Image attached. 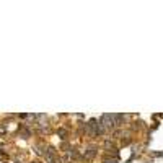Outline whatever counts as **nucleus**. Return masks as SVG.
Masks as SVG:
<instances>
[{
	"label": "nucleus",
	"instance_id": "1",
	"mask_svg": "<svg viewBox=\"0 0 163 163\" xmlns=\"http://www.w3.org/2000/svg\"><path fill=\"white\" fill-rule=\"evenodd\" d=\"M114 124H116L114 114H104V116L101 117V126H104V127H113Z\"/></svg>",
	"mask_w": 163,
	"mask_h": 163
}]
</instances>
